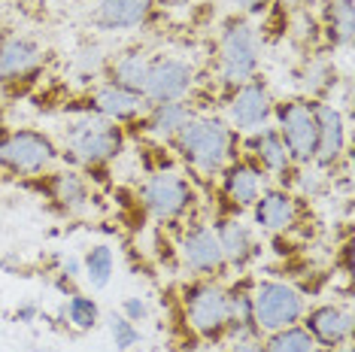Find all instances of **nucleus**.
<instances>
[{
	"mask_svg": "<svg viewBox=\"0 0 355 352\" xmlns=\"http://www.w3.org/2000/svg\"><path fill=\"white\" fill-rule=\"evenodd\" d=\"M167 3H171V6H189L191 0H167Z\"/></svg>",
	"mask_w": 355,
	"mask_h": 352,
	"instance_id": "40",
	"label": "nucleus"
},
{
	"mask_svg": "<svg viewBox=\"0 0 355 352\" xmlns=\"http://www.w3.org/2000/svg\"><path fill=\"white\" fill-rule=\"evenodd\" d=\"M195 91V67L176 55H152L143 98L152 103H171V100H189Z\"/></svg>",
	"mask_w": 355,
	"mask_h": 352,
	"instance_id": "11",
	"label": "nucleus"
},
{
	"mask_svg": "<svg viewBox=\"0 0 355 352\" xmlns=\"http://www.w3.org/2000/svg\"><path fill=\"white\" fill-rule=\"evenodd\" d=\"M316 109V125H319V140H316V158L313 164L322 170H337V164L349 155V131H346V116L337 103L331 100H313Z\"/></svg>",
	"mask_w": 355,
	"mask_h": 352,
	"instance_id": "12",
	"label": "nucleus"
},
{
	"mask_svg": "<svg viewBox=\"0 0 355 352\" xmlns=\"http://www.w3.org/2000/svg\"><path fill=\"white\" fill-rule=\"evenodd\" d=\"M43 67V46L34 37L6 30L0 34V82H21Z\"/></svg>",
	"mask_w": 355,
	"mask_h": 352,
	"instance_id": "16",
	"label": "nucleus"
},
{
	"mask_svg": "<svg viewBox=\"0 0 355 352\" xmlns=\"http://www.w3.org/2000/svg\"><path fill=\"white\" fill-rule=\"evenodd\" d=\"M125 146V127L94 113H83L64 127V152H70V158L83 167H107L122 155Z\"/></svg>",
	"mask_w": 355,
	"mask_h": 352,
	"instance_id": "2",
	"label": "nucleus"
},
{
	"mask_svg": "<svg viewBox=\"0 0 355 352\" xmlns=\"http://www.w3.org/2000/svg\"><path fill=\"white\" fill-rule=\"evenodd\" d=\"M219 176H222V195L234 210H249V206L258 201V195L268 188V179H270V176L255 161H249L246 155H237L234 161H228Z\"/></svg>",
	"mask_w": 355,
	"mask_h": 352,
	"instance_id": "17",
	"label": "nucleus"
},
{
	"mask_svg": "<svg viewBox=\"0 0 355 352\" xmlns=\"http://www.w3.org/2000/svg\"><path fill=\"white\" fill-rule=\"evenodd\" d=\"M107 64L110 58L103 55L101 46H83L76 55V70H79V76L85 79V82H98V76L101 73H107Z\"/></svg>",
	"mask_w": 355,
	"mask_h": 352,
	"instance_id": "31",
	"label": "nucleus"
},
{
	"mask_svg": "<svg viewBox=\"0 0 355 352\" xmlns=\"http://www.w3.org/2000/svg\"><path fill=\"white\" fill-rule=\"evenodd\" d=\"M252 210V222L268 234H286L297 225L301 215V204H297L295 191L286 186H268L258 195V201L249 206Z\"/></svg>",
	"mask_w": 355,
	"mask_h": 352,
	"instance_id": "18",
	"label": "nucleus"
},
{
	"mask_svg": "<svg viewBox=\"0 0 355 352\" xmlns=\"http://www.w3.org/2000/svg\"><path fill=\"white\" fill-rule=\"evenodd\" d=\"M216 237H219L222 255L228 261V270H246L249 261H255L261 255V243L255 240V231L249 222H243L240 215H222L213 225Z\"/></svg>",
	"mask_w": 355,
	"mask_h": 352,
	"instance_id": "19",
	"label": "nucleus"
},
{
	"mask_svg": "<svg viewBox=\"0 0 355 352\" xmlns=\"http://www.w3.org/2000/svg\"><path fill=\"white\" fill-rule=\"evenodd\" d=\"M306 313V294L286 279H255L252 283V316L258 334L297 325Z\"/></svg>",
	"mask_w": 355,
	"mask_h": 352,
	"instance_id": "5",
	"label": "nucleus"
},
{
	"mask_svg": "<svg viewBox=\"0 0 355 352\" xmlns=\"http://www.w3.org/2000/svg\"><path fill=\"white\" fill-rule=\"evenodd\" d=\"M180 158L204 176H219L222 167L240 155V134L222 116L195 113L189 125L171 140Z\"/></svg>",
	"mask_w": 355,
	"mask_h": 352,
	"instance_id": "1",
	"label": "nucleus"
},
{
	"mask_svg": "<svg viewBox=\"0 0 355 352\" xmlns=\"http://www.w3.org/2000/svg\"><path fill=\"white\" fill-rule=\"evenodd\" d=\"M58 274L70 276V279H79V276H83V258H79V255H64Z\"/></svg>",
	"mask_w": 355,
	"mask_h": 352,
	"instance_id": "36",
	"label": "nucleus"
},
{
	"mask_svg": "<svg viewBox=\"0 0 355 352\" xmlns=\"http://www.w3.org/2000/svg\"><path fill=\"white\" fill-rule=\"evenodd\" d=\"M64 319H67V325L76 328V331H94L101 322V307L94 298L76 292L67 298V303H64Z\"/></svg>",
	"mask_w": 355,
	"mask_h": 352,
	"instance_id": "29",
	"label": "nucleus"
},
{
	"mask_svg": "<svg viewBox=\"0 0 355 352\" xmlns=\"http://www.w3.org/2000/svg\"><path fill=\"white\" fill-rule=\"evenodd\" d=\"M264 352H313L316 349V340L310 337V331L297 322L288 328H279V331L261 334Z\"/></svg>",
	"mask_w": 355,
	"mask_h": 352,
	"instance_id": "28",
	"label": "nucleus"
},
{
	"mask_svg": "<svg viewBox=\"0 0 355 352\" xmlns=\"http://www.w3.org/2000/svg\"><path fill=\"white\" fill-rule=\"evenodd\" d=\"M122 316L128 319V322H146L149 319V303L146 298H140V294H134V298H125L122 301Z\"/></svg>",
	"mask_w": 355,
	"mask_h": 352,
	"instance_id": "33",
	"label": "nucleus"
},
{
	"mask_svg": "<svg viewBox=\"0 0 355 352\" xmlns=\"http://www.w3.org/2000/svg\"><path fill=\"white\" fill-rule=\"evenodd\" d=\"M146 98L137 91H128V88L116 85V82H94L88 88V113L110 118L116 125H128L137 122L143 113H146Z\"/></svg>",
	"mask_w": 355,
	"mask_h": 352,
	"instance_id": "14",
	"label": "nucleus"
},
{
	"mask_svg": "<svg viewBox=\"0 0 355 352\" xmlns=\"http://www.w3.org/2000/svg\"><path fill=\"white\" fill-rule=\"evenodd\" d=\"M112 270H116V252H112V246L98 243L83 255V276L88 279L92 289H98V292L107 289L112 279Z\"/></svg>",
	"mask_w": 355,
	"mask_h": 352,
	"instance_id": "26",
	"label": "nucleus"
},
{
	"mask_svg": "<svg viewBox=\"0 0 355 352\" xmlns=\"http://www.w3.org/2000/svg\"><path fill=\"white\" fill-rule=\"evenodd\" d=\"M61 158V146L46 131L15 127L0 134V167L12 176H40Z\"/></svg>",
	"mask_w": 355,
	"mask_h": 352,
	"instance_id": "6",
	"label": "nucleus"
},
{
	"mask_svg": "<svg viewBox=\"0 0 355 352\" xmlns=\"http://www.w3.org/2000/svg\"><path fill=\"white\" fill-rule=\"evenodd\" d=\"M198 195L195 186L180 173V170H155L149 179L140 186V204L155 222H182L191 213Z\"/></svg>",
	"mask_w": 355,
	"mask_h": 352,
	"instance_id": "8",
	"label": "nucleus"
},
{
	"mask_svg": "<svg viewBox=\"0 0 355 352\" xmlns=\"http://www.w3.org/2000/svg\"><path fill=\"white\" fill-rule=\"evenodd\" d=\"M240 146H243L249 161H255L264 173L273 176V179H279V182H286V176H292L295 167H297L273 125H264L252 134H243Z\"/></svg>",
	"mask_w": 355,
	"mask_h": 352,
	"instance_id": "15",
	"label": "nucleus"
},
{
	"mask_svg": "<svg viewBox=\"0 0 355 352\" xmlns=\"http://www.w3.org/2000/svg\"><path fill=\"white\" fill-rule=\"evenodd\" d=\"M149 61L152 55L143 49H125L119 52L116 58L107 64V79L116 85L128 88V91L143 94V85H146V73H149Z\"/></svg>",
	"mask_w": 355,
	"mask_h": 352,
	"instance_id": "24",
	"label": "nucleus"
},
{
	"mask_svg": "<svg viewBox=\"0 0 355 352\" xmlns=\"http://www.w3.org/2000/svg\"><path fill=\"white\" fill-rule=\"evenodd\" d=\"M301 85L310 94V100H328V94L337 91V85H340L337 64L328 58H310L301 70Z\"/></svg>",
	"mask_w": 355,
	"mask_h": 352,
	"instance_id": "25",
	"label": "nucleus"
},
{
	"mask_svg": "<svg viewBox=\"0 0 355 352\" xmlns=\"http://www.w3.org/2000/svg\"><path fill=\"white\" fill-rule=\"evenodd\" d=\"M228 352H264L261 337H246V340H234Z\"/></svg>",
	"mask_w": 355,
	"mask_h": 352,
	"instance_id": "37",
	"label": "nucleus"
},
{
	"mask_svg": "<svg viewBox=\"0 0 355 352\" xmlns=\"http://www.w3.org/2000/svg\"><path fill=\"white\" fill-rule=\"evenodd\" d=\"M76 3H92V0H76Z\"/></svg>",
	"mask_w": 355,
	"mask_h": 352,
	"instance_id": "41",
	"label": "nucleus"
},
{
	"mask_svg": "<svg viewBox=\"0 0 355 352\" xmlns=\"http://www.w3.org/2000/svg\"><path fill=\"white\" fill-rule=\"evenodd\" d=\"M273 127L286 143L292 161L313 164L316 158V140H319V125H316V109L310 98H288L273 103Z\"/></svg>",
	"mask_w": 355,
	"mask_h": 352,
	"instance_id": "7",
	"label": "nucleus"
},
{
	"mask_svg": "<svg viewBox=\"0 0 355 352\" xmlns=\"http://www.w3.org/2000/svg\"><path fill=\"white\" fill-rule=\"evenodd\" d=\"M37 319H40V307L34 301H25L12 310V322H19V325H31V322H37Z\"/></svg>",
	"mask_w": 355,
	"mask_h": 352,
	"instance_id": "34",
	"label": "nucleus"
},
{
	"mask_svg": "<svg viewBox=\"0 0 355 352\" xmlns=\"http://www.w3.org/2000/svg\"><path fill=\"white\" fill-rule=\"evenodd\" d=\"M195 116L191 100H171V103H152L143 113V131L149 137H155L161 143H171L176 134L189 125V118Z\"/></svg>",
	"mask_w": 355,
	"mask_h": 352,
	"instance_id": "22",
	"label": "nucleus"
},
{
	"mask_svg": "<svg viewBox=\"0 0 355 352\" xmlns=\"http://www.w3.org/2000/svg\"><path fill=\"white\" fill-rule=\"evenodd\" d=\"M182 319L200 340L222 343L225 325H228V285L222 279L195 276L180 289Z\"/></svg>",
	"mask_w": 355,
	"mask_h": 352,
	"instance_id": "4",
	"label": "nucleus"
},
{
	"mask_svg": "<svg viewBox=\"0 0 355 352\" xmlns=\"http://www.w3.org/2000/svg\"><path fill=\"white\" fill-rule=\"evenodd\" d=\"M110 337H112V343H116V349L128 352V349H134L137 343H140V328H137L134 322H128L125 316L112 313L110 316Z\"/></svg>",
	"mask_w": 355,
	"mask_h": 352,
	"instance_id": "32",
	"label": "nucleus"
},
{
	"mask_svg": "<svg viewBox=\"0 0 355 352\" xmlns=\"http://www.w3.org/2000/svg\"><path fill=\"white\" fill-rule=\"evenodd\" d=\"M261 337L252 316V279L243 276L237 285H228V325H225L222 343Z\"/></svg>",
	"mask_w": 355,
	"mask_h": 352,
	"instance_id": "21",
	"label": "nucleus"
},
{
	"mask_svg": "<svg viewBox=\"0 0 355 352\" xmlns=\"http://www.w3.org/2000/svg\"><path fill=\"white\" fill-rule=\"evenodd\" d=\"M301 325L310 331L316 346H334V349L346 346V343H352V334H355V319L346 303H316V307H306Z\"/></svg>",
	"mask_w": 355,
	"mask_h": 352,
	"instance_id": "13",
	"label": "nucleus"
},
{
	"mask_svg": "<svg viewBox=\"0 0 355 352\" xmlns=\"http://www.w3.org/2000/svg\"><path fill=\"white\" fill-rule=\"evenodd\" d=\"M273 94L261 76L249 79V82L231 88L228 103H225V122L237 134H252L258 127L270 125L273 118Z\"/></svg>",
	"mask_w": 355,
	"mask_h": 352,
	"instance_id": "10",
	"label": "nucleus"
},
{
	"mask_svg": "<svg viewBox=\"0 0 355 352\" xmlns=\"http://www.w3.org/2000/svg\"><path fill=\"white\" fill-rule=\"evenodd\" d=\"M261 67V37L246 15H231L222 25L219 49H216V73L219 82L237 88L258 76Z\"/></svg>",
	"mask_w": 355,
	"mask_h": 352,
	"instance_id": "3",
	"label": "nucleus"
},
{
	"mask_svg": "<svg viewBox=\"0 0 355 352\" xmlns=\"http://www.w3.org/2000/svg\"><path fill=\"white\" fill-rule=\"evenodd\" d=\"M180 261L191 276H204V279H219L228 274V261L222 255L219 237H216L213 225L207 222H191L182 228L180 234Z\"/></svg>",
	"mask_w": 355,
	"mask_h": 352,
	"instance_id": "9",
	"label": "nucleus"
},
{
	"mask_svg": "<svg viewBox=\"0 0 355 352\" xmlns=\"http://www.w3.org/2000/svg\"><path fill=\"white\" fill-rule=\"evenodd\" d=\"M55 289H58L64 298H70V294H76V292H79V289H76V279H70V276H64V274L55 276Z\"/></svg>",
	"mask_w": 355,
	"mask_h": 352,
	"instance_id": "38",
	"label": "nucleus"
},
{
	"mask_svg": "<svg viewBox=\"0 0 355 352\" xmlns=\"http://www.w3.org/2000/svg\"><path fill=\"white\" fill-rule=\"evenodd\" d=\"M234 6H237L243 15H261L268 6L273 3V0H231Z\"/></svg>",
	"mask_w": 355,
	"mask_h": 352,
	"instance_id": "35",
	"label": "nucleus"
},
{
	"mask_svg": "<svg viewBox=\"0 0 355 352\" xmlns=\"http://www.w3.org/2000/svg\"><path fill=\"white\" fill-rule=\"evenodd\" d=\"M325 37L334 46H352V0H331L325 10Z\"/></svg>",
	"mask_w": 355,
	"mask_h": 352,
	"instance_id": "27",
	"label": "nucleus"
},
{
	"mask_svg": "<svg viewBox=\"0 0 355 352\" xmlns=\"http://www.w3.org/2000/svg\"><path fill=\"white\" fill-rule=\"evenodd\" d=\"M313 352H355V349H352V343H346V346H337V349L334 346H316Z\"/></svg>",
	"mask_w": 355,
	"mask_h": 352,
	"instance_id": "39",
	"label": "nucleus"
},
{
	"mask_svg": "<svg viewBox=\"0 0 355 352\" xmlns=\"http://www.w3.org/2000/svg\"><path fill=\"white\" fill-rule=\"evenodd\" d=\"M46 195H49L64 213H79L92 201V186H88V179L79 170L64 167V170H55L46 176Z\"/></svg>",
	"mask_w": 355,
	"mask_h": 352,
	"instance_id": "23",
	"label": "nucleus"
},
{
	"mask_svg": "<svg viewBox=\"0 0 355 352\" xmlns=\"http://www.w3.org/2000/svg\"><path fill=\"white\" fill-rule=\"evenodd\" d=\"M155 12V0H98L92 12V25L107 34L143 28Z\"/></svg>",
	"mask_w": 355,
	"mask_h": 352,
	"instance_id": "20",
	"label": "nucleus"
},
{
	"mask_svg": "<svg viewBox=\"0 0 355 352\" xmlns=\"http://www.w3.org/2000/svg\"><path fill=\"white\" fill-rule=\"evenodd\" d=\"M292 186L301 191L304 197H319L322 191H328L331 176H328V170H322L316 164H301V167H295V173H292Z\"/></svg>",
	"mask_w": 355,
	"mask_h": 352,
	"instance_id": "30",
	"label": "nucleus"
}]
</instances>
